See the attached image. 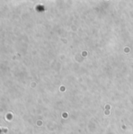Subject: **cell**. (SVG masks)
I'll use <instances>...</instances> for the list:
<instances>
[{
	"label": "cell",
	"mask_w": 133,
	"mask_h": 134,
	"mask_svg": "<svg viewBox=\"0 0 133 134\" xmlns=\"http://www.w3.org/2000/svg\"><path fill=\"white\" fill-rule=\"evenodd\" d=\"M5 129H1V128H0V133H2L3 131H5Z\"/></svg>",
	"instance_id": "cell-1"
}]
</instances>
